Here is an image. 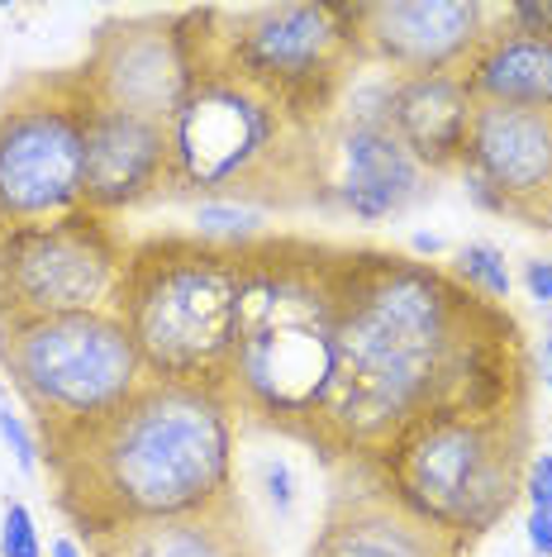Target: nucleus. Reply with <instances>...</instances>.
<instances>
[{"instance_id": "1", "label": "nucleus", "mask_w": 552, "mask_h": 557, "mask_svg": "<svg viewBox=\"0 0 552 557\" xmlns=\"http://www.w3.org/2000/svg\"><path fill=\"white\" fill-rule=\"evenodd\" d=\"M534 372L529 334L510 306L467 290L443 262L348 244L334 386L310 453L329 472L372 467L438 410L534 405Z\"/></svg>"}, {"instance_id": "2", "label": "nucleus", "mask_w": 552, "mask_h": 557, "mask_svg": "<svg viewBox=\"0 0 552 557\" xmlns=\"http://www.w3.org/2000/svg\"><path fill=\"white\" fill-rule=\"evenodd\" d=\"M238 429L224 386L148 376L100 424L43 448L53 505L86 543L124 524L224 510L243 500Z\"/></svg>"}, {"instance_id": "3", "label": "nucleus", "mask_w": 552, "mask_h": 557, "mask_svg": "<svg viewBox=\"0 0 552 557\" xmlns=\"http://www.w3.org/2000/svg\"><path fill=\"white\" fill-rule=\"evenodd\" d=\"M343 258L348 244L305 234H262L243 244L238 334L224 376L238 424L310 448L334 386Z\"/></svg>"}, {"instance_id": "4", "label": "nucleus", "mask_w": 552, "mask_h": 557, "mask_svg": "<svg viewBox=\"0 0 552 557\" xmlns=\"http://www.w3.org/2000/svg\"><path fill=\"white\" fill-rule=\"evenodd\" d=\"M191 91L172 138V200H229L248 210H310L329 206V124L300 115L281 96L262 91L238 67L215 58L191 34Z\"/></svg>"}, {"instance_id": "5", "label": "nucleus", "mask_w": 552, "mask_h": 557, "mask_svg": "<svg viewBox=\"0 0 552 557\" xmlns=\"http://www.w3.org/2000/svg\"><path fill=\"white\" fill-rule=\"evenodd\" d=\"M238 290L243 244H215L205 234H143L124 262L115 314L153 382L224 386L238 334Z\"/></svg>"}, {"instance_id": "6", "label": "nucleus", "mask_w": 552, "mask_h": 557, "mask_svg": "<svg viewBox=\"0 0 552 557\" xmlns=\"http://www.w3.org/2000/svg\"><path fill=\"white\" fill-rule=\"evenodd\" d=\"M534 458V405L500 410H438L405 429L372 472L414 515L472 543L495 534L524 500Z\"/></svg>"}, {"instance_id": "7", "label": "nucleus", "mask_w": 552, "mask_h": 557, "mask_svg": "<svg viewBox=\"0 0 552 557\" xmlns=\"http://www.w3.org/2000/svg\"><path fill=\"white\" fill-rule=\"evenodd\" d=\"M191 34L262 91L334 129L362 58L348 0H267V5H191Z\"/></svg>"}, {"instance_id": "8", "label": "nucleus", "mask_w": 552, "mask_h": 557, "mask_svg": "<svg viewBox=\"0 0 552 557\" xmlns=\"http://www.w3.org/2000/svg\"><path fill=\"white\" fill-rule=\"evenodd\" d=\"M0 372L20 396L43 448L100 424L148 382L115 310L0 324Z\"/></svg>"}, {"instance_id": "9", "label": "nucleus", "mask_w": 552, "mask_h": 557, "mask_svg": "<svg viewBox=\"0 0 552 557\" xmlns=\"http://www.w3.org/2000/svg\"><path fill=\"white\" fill-rule=\"evenodd\" d=\"M91 115L81 67L24 72L0 91V234L86 210Z\"/></svg>"}, {"instance_id": "10", "label": "nucleus", "mask_w": 552, "mask_h": 557, "mask_svg": "<svg viewBox=\"0 0 552 557\" xmlns=\"http://www.w3.org/2000/svg\"><path fill=\"white\" fill-rule=\"evenodd\" d=\"M134 238L96 210L0 234V324L115 310Z\"/></svg>"}, {"instance_id": "11", "label": "nucleus", "mask_w": 552, "mask_h": 557, "mask_svg": "<svg viewBox=\"0 0 552 557\" xmlns=\"http://www.w3.org/2000/svg\"><path fill=\"white\" fill-rule=\"evenodd\" d=\"M96 106L124 115L172 124L191 91V44L186 10L162 15H115L91 34V48L77 62Z\"/></svg>"}, {"instance_id": "12", "label": "nucleus", "mask_w": 552, "mask_h": 557, "mask_svg": "<svg viewBox=\"0 0 552 557\" xmlns=\"http://www.w3.org/2000/svg\"><path fill=\"white\" fill-rule=\"evenodd\" d=\"M457 172L481 210L552 234V106H476Z\"/></svg>"}, {"instance_id": "13", "label": "nucleus", "mask_w": 552, "mask_h": 557, "mask_svg": "<svg viewBox=\"0 0 552 557\" xmlns=\"http://www.w3.org/2000/svg\"><path fill=\"white\" fill-rule=\"evenodd\" d=\"M500 5L486 0H348L362 72L386 77H429L462 72L491 34Z\"/></svg>"}, {"instance_id": "14", "label": "nucleus", "mask_w": 552, "mask_h": 557, "mask_svg": "<svg viewBox=\"0 0 552 557\" xmlns=\"http://www.w3.org/2000/svg\"><path fill=\"white\" fill-rule=\"evenodd\" d=\"M305 557H472V543L414 515L372 467H334L329 500Z\"/></svg>"}, {"instance_id": "15", "label": "nucleus", "mask_w": 552, "mask_h": 557, "mask_svg": "<svg viewBox=\"0 0 552 557\" xmlns=\"http://www.w3.org/2000/svg\"><path fill=\"white\" fill-rule=\"evenodd\" d=\"M86 210L129 214L153 200H172V138L167 124L96 106L86 129Z\"/></svg>"}, {"instance_id": "16", "label": "nucleus", "mask_w": 552, "mask_h": 557, "mask_svg": "<svg viewBox=\"0 0 552 557\" xmlns=\"http://www.w3.org/2000/svg\"><path fill=\"white\" fill-rule=\"evenodd\" d=\"M334 153L343 172L329 186V206L353 214L357 224L391 220L429 191V172L405 153L386 120H348L334 138Z\"/></svg>"}, {"instance_id": "17", "label": "nucleus", "mask_w": 552, "mask_h": 557, "mask_svg": "<svg viewBox=\"0 0 552 557\" xmlns=\"http://www.w3.org/2000/svg\"><path fill=\"white\" fill-rule=\"evenodd\" d=\"M476 100L462 72H429V77H391L386 124L405 144V153L429 176L457 172Z\"/></svg>"}, {"instance_id": "18", "label": "nucleus", "mask_w": 552, "mask_h": 557, "mask_svg": "<svg viewBox=\"0 0 552 557\" xmlns=\"http://www.w3.org/2000/svg\"><path fill=\"white\" fill-rule=\"evenodd\" d=\"M258 543L248 505L234 500L224 510L191 519H153L124 524L86 543V557H238Z\"/></svg>"}, {"instance_id": "19", "label": "nucleus", "mask_w": 552, "mask_h": 557, "mask_svg": "<svg viewBox=\"0 0 552 557\" xmlns=\"http://www.w3.org/2000/svg\"><path fill=\"white\" fill-rule=\"evenodd\" d=\"M467 91L476 106H524V110H548L552 106V44L514 34L495 10L491 34L462 67Z\"/></svg>"}, {"instance_id": "20", "label": "nucleus", "mask_w": 552, "mask_h": 557, "mask_svg": "<svg viewBox=\"0 0 552 557\" xmlns=\"http://www.w3.org/2000/svg\"><path fill=\"white\" fill-rule=\"evenodd\" d=\"M448 272H453L467 290H476V296L495 300V306H505L510 290H514V272L505 268V252H500L495 244H462V248H453Z\"/></svg>"}, {"instance_id": "21", "label": "nucleus", "mask_w": 552, "mask_h": 557, "mask_svg": "<svg viewBox=\"0 0 552 557\" xmlns=\"http://www.w3.org/2000/svg\"><path fill=\"white\" fill-rule=\"evenodd\" d=\"M196 234L215 238V244H248V238H262V210L248 206H229V200H205L196 206Z\"/></svg>"}, {"instance_id": "22", "label": "nucleus", "mask_w": 552, "mask_h": 557, "mask_svg": "<svg viewBox=\"0 0 552 557\" xmlns=\"http://www.w3.org/2000/svg\"><path fill=\"white\" fill-rule=\"evenodd\" d=\"M0 557H43L39 524L24 500H5V510H0Z\"/></svg>"}, {"instance_id": "23", "label": "nucleus", "mask_w": 552, "mask_h": 557, "mask_svg": "<svg viewBox=\"0 0 552 557\" xmlns=\"http://www.w3.org/2000/svg\"><path fill=\"white\" fill-rule=\"evenodd\" d=\"M0 443H5L10 458L20 462V472H39L43 443H39V434H34L29 414H20V410H10V405H0Z\"/></svg>"}, {"instance_id": "24", "label": "nucleus", "mask_w": 552, "mask_h": 557, "mask_svg": "<svg viewBox=\"0 0 552 557\" xmlns=\"http://www.w3.org/2000/svg\"><path fill=\"white\" fill-rule=\"evenodd\" d=\"M258 476H262V491H267L272 510L286 519L296 510V472H291V462H286V458H262Z\"/></svg>"}, {"instance_id": "25", "label": "nucleus", "mask_w": 552, "mask_h": 557, "mask_svg": "<svg viewBox=\"0 0 552 557\" xmlns=\"http://www.w3.org/2000/svg\"><path fill=\"white\" fill-rule=\"evenodd\" d=\"M524 500L529 510H552V453H534L529 472H524Z\"/></svg>"}, {"instance_id": "26", "label": "nucleus", "mask_w": 552, "mask_h": 557, "mask_svg": "<svg viewBox=\"0 0 552 557\" xmlns=\"http://www.w3.org/2000/svg\"><path fill=\"white\" fill-rule=\"evenodd\" d=\"M524 290H529V300H538V306H552V258H534L524 262Z\"/></svg>"}, {"instance_id": "27", "label": "nucleus", "mask_w": 552, "mask_h": 557, "mask_svg": "<svg viewBox=\"0 0 552 557\" xmlns=\"http://www.w3.org/2000/svg\"><path fill=\"white\" fill-rule=\"evenodd\" d=\"M524 534H529L534 557H552V510H529V524H524Z\"/></svg>"}, {"instance_id": "28", "label": "nucleus", "mask_w": 552, "mask_h": 557, "mask_svg": "<svg viewBox=\"0 0 552 557\" xmlns=\"http://www.w3.org/2000/svg\"><path fill=\"white\" fill-rule=\"evenodd\" d=\"M48 557H86V543H77L72 534L53 539V548H48Z\"/></svg>"}, {"instance_id": "29", "label": "nucleus", "mask_w": 552, "mask_h": 557, "mask_svg": "<svg viewBox=\"0 0 552 557\" xmlns=\"http://www.w3.org/2000/svg\"><path fill=\"white\" fill-rule=\"evenodd\" d=\"M534 367H538V376H543V386L552 391V334L543 338V348H538V358H534Z\"/></svg>"}, {"instance_id": "30", "label": "nucleus", "mask_w": 552, "mask_h": 557, "mask_svg": "<svg viewBox=\"0 0 552 557\" xmlns=\"http://www.w3.org/2000/svg\"><path fill=\"white\" fill-rule=\"evenodd\" d=\"M414 258H434V252H443V238H434V234H414Z\"/></svg>"}, {"instance_id": "31", "label": "nucleus", "mask_w": 552, "mask_h": 557, "mask_svg": "<svg viewBox=\"0 0 552 557\" xmlns=\"http://www.w3.org/2000/svg\"><path fill=\"white\" fill-rule=\"evenodd\" d=\"M238 557H267V553H262V543H253V548H248V553H238Z\"/></svg>"}, {"instance_id": "32", "label": "nucleus", "mask_w": 552, "mask_h": 557, "mask_svg": "<svg viewBox=\"0 0 552 557\" xmlns=\"http://www.w3.org/2000/svg\"><path fill=\"white\" fill-rule=\"evenodd\" d=\"M548 453H552V448H548Z\"/></svg>"}]
</instances>
